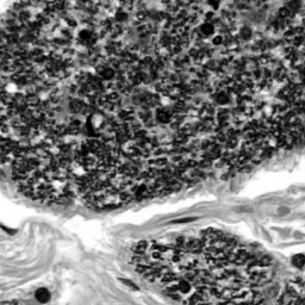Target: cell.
<instances>
[{
	"label": "cell",
	"instance_id": "1",
	"mask_svg": "<svg viewBox=\"0 0 305 305\" xmlns=\"http://www.w3.org/2000/svg\"><path fill=\"white\" fill-rule=\"evenodd\" d=\"M172 117H173V112L168 107H159L156 110V121L160 124L170 123Z\"/></svg>",
	"mask_w": 305,
	"mask_h": 305
},
{
	"label": "cell",
	"instance_id": "2",
	"mask_svg": "<svg viewBox=\"0 0 305 305\" xmlns=\"http://www.w3.org/2000/svg\"><path fill=\"white\" fill-rule=\"evenodd\" d=\"M35 298H36V300L38 303L45 304V303H48L50 300L51 294H50V291L48 288H45V287H40V288H37L36 292H35Z\"/></svg>",
	"mask_w": 305,
	"mask_h": 305
},
{
	"label": "cell",
	"instance_id": "3",
	"mask_svg": "<svg viewBox=\"0 0 305 305\" xmlns=\"http://www.w3.org/2000/svg\"><path fill=\"white\" fill-rule=\"evenodd\" d=\"M215 25H213V23L212 21H205L203 23L200 27H199V34L202 35V37H210L212 35L215 34Z\"/></svg>",
	"mask_w": 305,
	"mask_h": 305
},
{
	"label": "cell",
	"instance_id": "4",
	"mask_svg": "<svg viewBox=\"0 0 305 305\" xmlns=\"http://www.w3.org/2000/svg\"><path fill=\"white\" fill-rule=\"evenodd\" d=\"M87 147H88V150L91 151V153H97V154H100L102 153V150H104V145H102V143L99 141V140H95V138H92V140H89L87 143Z\"/></svg>",
	"mask_w": 305,
	"mask_h": 305
},
{
	"label": "cell",
	"instance_id": "5",
	"mask_svg": "<svg viewBox=\"0 0 305 305\" xmlns=\"http://www.w3.org/2000/svg\"><path fill=\"white\" fill-rule=\"evenodd\" d=\"M98 67H99L98 68V73L102 76V79L109 81V80L115 78L116 73L111 67H105V66H98Z\"/></svg>",
	"mask_w": 305,
	"mask_h": 305
},
{
	"label": "cell",
	"instance_id": "6",
	"mask_svg": "<svg viewBox=\"0 0 305 305\" xmlns=\"http://www.w3.org/2000/svg\"><path fill=\"white\" fill-rule=\"evenodd\" d=\"M148 248H149V245H148L147 241H138L135 245H132V251L136 255H144L148 250Z\"/></svg>",
	"mask_w": 305,
	"mask_h": 305
},
{
	"label": "cell",
	"instance_id": "7",
	"mask_svg": "<svg viewBox=\"0 0 305 305\" xmlns=\"http://www.w3.org/2000/svg\"><path fill=\"white\" fill-rule=\"evenodd\" d=\"M83 107H85V104L81 100H79V99H73L72 102H69V109H70L72 112H74V113L81 112Z\"/></svg>",
	"mask_w": 305,
	"mask_h": 305
},
{
	"label": "cell",
	"instance_id": "8",
	"mask_svg": "<svg viewBox=\"0 0 305 305\" xmlns=\"http://www.w3.org/2000/svg\"><path fill=\"white\" fill-rule=\"evenodd\" d=\"M215 100L219 105H226L229 102V100H230V97L225 92H218L217 94L215 95Z\"/></svg>",
	"mask_w": 305,
	"mask_h": 305
},
{
	"label": "cell",
	"instance_id": "9",
	"mask_svg": "<svg viewBox=\"0 0 305 305\" xmlns=\"http://www.w3.org/2000/svg\"><path fill=\"white\" fill-rule=\"evenodd\" d=\"M279 17L281 18V19H286V21H288V19H291L294 17V12H292L291 10H288L287 7H281V8H279Z\"/></svg>",
	"mask_w": 305,
	"mask_h": 305
},
{
	"label": "cell",
	"instance_id": "10",
	"mask_svg": "<svg viewBox=\"0 0 305 305\" xmlns=\"http://www.w3.org/2000/svg\"><path fill=\"white\" fill-rule=\"evenodd\" d=\"M304 262H305V258L304 254H296L293 258H292V264L293 266H296L297 268H303L304 267Z\"/></svg>",
	"mask_w": 305,
	"mask_h": 305
},
{
	"label": "cell",
	"instance_id": "11",
	"mask_svg": "<svg viewBox=\"0 0 305 305\" xmlns=\"http://www.w3.org/2000/svg\"><path fill=\"white\" fill-rule=\"evenodd\" d=\"M274 78H275L278 81H284V80H286V78H287V72H286V69L283 67H278L277 68V70L274 72Z\"/></svg>",
	"mask_w": 305,
	"mask_h": 305
},
{
	"label": "cell",
	"instance_id": "12",
	"mask_svg": "<svg viewBox=\"0 0 305 305\" xmlns=\"http://www.w3.org/2000/svg\"><path fill=\"white\" fill-rule=\"evenodd\" d=\"M240 36H241L242 40L248 41V40H250L251 36H253V31H251V29L249 26H243L240 30Z\"/></svg>",
	"mask_w": 305,
	"mask_h": 305
},
{
	"label": "cell",
	"instance_id": "13",
	"mask_svg": "<svg viewBox=\"0 0 305 305\" xmlns=\"http://www.w3.org/2000/svg\"><path fill=\"white\" fill-rule=\"evenodd\" d=\"M300 5H302V4H300V1H298V0H291V1L286 2L285 7H287L288 10H291L292 12H294V11H298Z\"/></svg>",
	"mask_w": 305,
	"mask_h": 305
},
{
	"label": "cell",
	"instance_id": "14",
	"mask_svg": "<svg viewBox=\"0 0 305 305\" xmlns=\"http://www.w3.org/2000/svg\"><path fill=\"white\" fill-rule=\"evenodd\" d=\"M226 147L229 148V149H234L236 145H237L238 143V140L236 136H230V137H226Z\"/></svg>",
	"mask_w": 305,
	"mask_h": 305
},
{
	"label": "cell",
	"instance_id": "15",
	"mask_svg": "<svg viewBox=\"0 0 305 305\" xmlns=\"http://www.w3.org/2000/svg\"><path fill=\"white\" fill-rule=\"evenodd\" d=\"M187 140H188V137L185 135V134H183L181 131H179V132L175 134V136H174V142L179 143V144H183V143H185Z\"/></svg>",
	"mask_w": 305,
	"mask_h": 305
},
{
	"label": "cell",
	"instance_id": "16",
	"mask_svg": "<svg viewBox=\"0 0 305 305\" xmlns=\"http://www.w3.org/2000/svg\"><path fill=\"white\" fill-rule=\"evenodd\" d=\"M206 69H210V70H216L218 68H221V62L217 60H210V61L206 63Z\"/></svg>",
	"mask_w": 305,
	"mask_h": 305
},
{
	"label": "cell",
	"instance_id": "17",
	"mask_svg": "<svg viewBox=\"0 0 305 305\" xmlns=\"http://www.w3.org/2000/svg\"><path fill=\"white\" fill-rule=\"evenodd\" d=\"M119 93L118 92H111L109 95H106V99H107V102H110V104H115V102H117L118 100H119Z\"/></svg>",
	"mask_w": 305,
	"mask_h": 305
},
{
	"label": "cell",
	"instance_id": "18",
	"mask_svg": "<svg viewBox=\"0 0 305 305\" xmlns=\"http://www.w3.org/2000/svg\"><path fill=\"white\" fill-rule=\"evenodd\" d=\"M197 218L194 217H187V218H178V219H174L172 221L170 224H183V223H190L192 221H196Z\"/></svg>",
	"mask_w": 305,
	"mask_h": 305
},
{
	"label": "cell",
	"instance_id": "19",
	"mask_svg": "<svg viewBox=\"0 0 305 305\" xmlns=\"http://www.w3.org/2000/svg\"><path fill=\"white\" fill-rule=\"evenodd\" d=\"M167 162H168V160L166 159V157H157V159H155L154 160V166H156V167H164L166 164H167Z\"/></svg>",
	"mask_w": 305,
	"mask_h": 305
},
{
	"label": "cell",
	"instance_id": "20",
	"mask_svg": "<svg viewBox=\"0 0 305 305\" xmlns=\"http://www.w3.org/2000/svg\"><path fill=\"white\" fill-rule=\"evenodd\" d=\"M128 19V13L125 11H118L116 13V21H125Z\"/></svg>",
	"mask_w": 305,
	"mask_h": 305
},
{
	"label": "cell",
	"instance_id": "21",
	"mask_svg": "<svg viewBox=\"0 0 305 305\" xmlns=\"http://www.w3.org/2000/svg\"><path fill=\"white\" fill-rule=\"evenodd\" d=\"M223 41H224V37L222 35H216L212 38V44L213 45H221V44H223Z\"/></svg>",
	"mask_w": 305,
	"mask_h": 305
},
{
	"label": "cell",
	"instance_id": "22",
	"mask_svg": "<svg viewBox=\"0 0 305 305\" xmlns=\"http://www.w3.org/2000/svg\"><path fill=\"white\" fill-rule=\"evenodd\" d=\"M211 164H212V161H211V160H209V159H203L202 161H199V162H198V166H199V167H202V168L210 167Z\"/></svg>",
	"mask_w": 305,
	"mask_h": 305
},
{
	"label": "cell",
	"instance_id": "23",
	"mask_svg": "<svg viewBox=\"0 0 305 305\" xmlns=\"http://www.w3.org/2000/svg\"><path fill=\"white\" fill-rule=\"evenodd\" d=\"M269 60H271V59H269V56H268V55L262 54L258 59V62H259V63H261V64H267V63L269 62Z\"/></svg>",
	"mask_w": 305,
	"mask_h": 305
},
{
	"label": "cell",
	"instance_id": "24",
	"mask_svg": "<svg viewBox=\"0 0 305 305\" xmlns=\"http://www.w3.org/2000/svg\"><path fill=\"white\" fill-rule=\"evenodd\" d=\"M292 41H293V44H294L296 47H299V45L303 43V37H302V35H300V36H299V35H297V36H296V37H294Z\"/></svg>",
	"mask_w": 305,
	"mask_h": 305
},
{
	"label": "cell",
	"instance_id": "25",
	"mask_svg": "<svg viewBox=\"0 0 305 305\" xmlns=\"http://www.w3.org/2000/svg\"><path fill=\"white\" fill-rule=\"evenodd\" d=\"M140 117L142 118V119H143V121H144V122H147L148 119H150V113H149V111H147V110H145V111H142V112H141V115H140Z\"/></svg>",
	"mask_w": 305,
	"mask_h": 305
},
{
	"label": "cell",
	"instance_id": "26",
	"mask_svg": "<svg viewBox=\"0 0 305 305\" xmlns=\"http://www.w3.org/2000/svg\"><path fill=\"white\" fill-rule=\"evenodd\" d=\"M121 281H122L123 284H125V285H128V286H130L131 288H135V290H138V287H137V286H136L135 284H132V283H130L129 280H126V279H122Z\"/></svg>",
	"mask_w": 305,
	"mask_h": 305
},
{
	"label": "cell",
	"instance_id": "27",
	"mask_svg": "<svg viewBox=\"0 0 305 305\" xmlns=\"http://www.w3.org/2000/svg\"><path fill=\"white\" fill-rule=\"evenodd\" d=\"M198 55H199V50L196 49V48H192L190 50V56L191 57H198Z\"/></svg>",
	"mask_w": 305,
	"mask_h": 305
},
{
	"label": "cell",
	"instance_id": "28",
	"mask_svg": "<svg viewBox=\"0 0 305 305\" xmlns=\"http://www.w3.org/2000/svg\"><path fill=\"white\" fill-rule=\"evenodd\" d=\"M207 4H209L210 6L213 7V11H216V10H218V7H219V5H221V4L218 2V1H210V2H207Z\"/></svg>",
	"mask_w": 305,
	"mask_h": 305
},
{
	"label": "cell",
	"instance_id": "29",
	"mask_svg": "<svg viewBox=\"0 0 305 305\" xmlns=\"http://www.w3.org/2000/svg\"><path fill=\"white\" fill-rule=\"evenodd\" d=\"M145 17H147V13H145V12H143V11H141V12H138V13H137V19H140V21H143Z\"/></svg>",
	"mask_w": 305,
	"mask_h": 305
},
{
	"label": "cell",
	"instance_id": "30",
	"mask_svg": "<svg viewBox=\"0 0 305 305\" xmlns=\"http://www.w3.org/2000/svg\"><path fill=\"white\" fill-rule=\"evenodd\" d=\"M205 18H206L207 21L212 19V18H213V12H212V11H209V12H206V14H205Z\"/></svg>",
	"mask_w": 305,
	"mask_h": 305
}]
</instances>
